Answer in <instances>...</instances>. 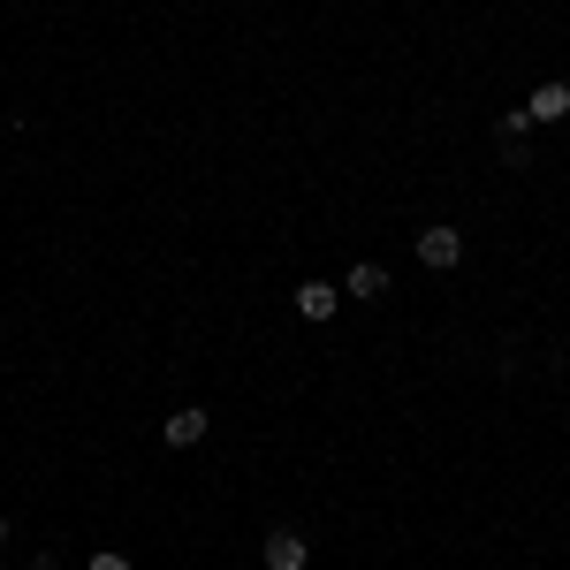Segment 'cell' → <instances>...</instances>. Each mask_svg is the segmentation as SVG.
I'll return each instance as SVG.
<instances>
[{
	"label": "cell",
	"instance_id": "1",
	"mask_svg": "<svg viewBox=\"0 0 570 570\" xmlns=\"http://www.w3.org/2000/svg\"><path fill=\"white\" fill-rule=\"evenodd\" d=\"M464 252H472V236H464L456 220H426V228L411 236V259L426 266V274H456V266H464Z\"/></svg>",
	"mask_w": 570,
	"mask_h": 570
},
{
	"label": "cell",
	"instance_id": "2",
	"mask_svg": "<svg viewBox=\"0 0 570 570\" xmlns=\"http://www.w3.org/2000/svg\"><path fill=\"white\" fill-rule=\"evenodd\" d=\"M343 282H327V274H305V282H289V312L305 320V327H335L343 320Z\"/></svg>",
	"mask_w": 570,
	"mask_h": 570
},
{
	"label": "cell",
	"instance_id": "3",
	"mask_svg": "<svg viewBox=\"0 0 570 570\" xmlns=\"http://www.w3.org/2000/svg\"><path fill=\"white\" fill-rule=\"evenodd\" d=\"M206 441H214V411H206V403H176V411L160 419V449H176V456L206 449Z\"/></svg>",
	"mask_w": 570,
	"mask_h": 570
},
{
	"label": "cell",
	"instance_id": "4",
	"mask_svg": "<svg viewBox=\"0 0 570 570\" xmlns=\"http://www.w3.org/2000/svg\"><path fill=\"white\" fill-rule=\"evenodd\" d=\"M259 570H312V532L266 525V532H259Z\"/></svg>",
	"mask_w": 570,
	"mask_h": 570
},
{
	"label": "cell",
	"instance_id": "5",
	"mask_svg": "<svg viewBox=\"0 0 570 570\" xmlns=\"http://www.w3.org/2000/svg\"><path fill=\"white\" fill-rule=\"evenodd\" d=\"M494 145H502L510 168H532V115L525 107H502V115H494Z\"/></svg>",
	"mask_w": 570,
	"mask_h": 570
},
{
	"label": "cell",
	"instance_id": "6",
	"mask_svg": "<svg viewBox=\"0 0 570 570\" xmlns=\"http://www.w3.org/2000/svg\"><path fill=\"white\" fill-rule=\"evenodd\" d=\"M525 115H532V130H556V122H570V77L532 85V91H525Z\"/></svg>",
	"mask_w": 570,
	"mask_h": 570
},
{
	"label": "cell",
	"instance_id": "7",
	"mask_svg": "<svg viewBox=\"0 0 570 570\" xmlns=\"http://www.w3.org/2000/svg\"><path fill=\"white\" fill-rule=\"evenodd\" d=\"M389 266L381 259H351V274H343V297H351V305H389Z\"/></svg>",
	"mask_w": 570,
	"mask_h": 570
},
{
	"label": "cell",
	"instance_id": "8",
	"mask_svg": "<svg viewBox=\"0 0 570 570\" xmlns=\"http://www.w3.org/2000/svg\"><path fill=\"white\" fill-rule=\"evenodd\" d=\"M85 570H137V563L122 556V548H91V556H85Z\"/></svg>",
	"mask_w": 570,
	"mask_h": 570
},
{
	"label": "cell",
	"instance_id": "9",
	"mask_svg": "<svg viewBox=\"0 0 570 570\" xmlns=\"http://www.w3.org/2000/svg\"><path fill=\"white\" fill-rule=\"evenodd\" d=\"M31 570H61V556H53V548H39V556H31Z\"/></svg>",
	"mask_w": 570,
	"mask_h": 570
},
{
	"label": "cell",
	"instance_id": "10",
	"mask_svg": "<svg viewBox=\"0 0 570 570\" xmlns=\"http://www.w3.org/2000/svg\"><path fill=\"white\" fill-rule=\"evenodd\" d=\"M8 540H16V525H8V510H0V548H8Z\"/></svg>",
	"mask_w": 570,
	"mask_h": 570
}]
</instances>
